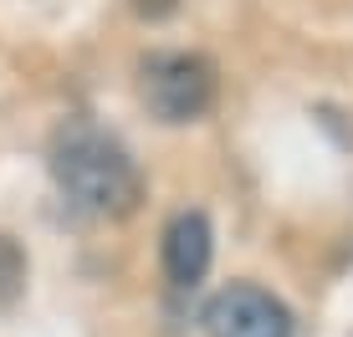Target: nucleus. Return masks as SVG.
I'll return each mask as SVG.
<instances>
[{"mask_svg":"<svg viewBox=\"0 0 353 337\" xmlns=\"http://www.w3.org/2000/svg\"><path fill=\"white\" fill-rule=\"evenodd\" d=\"M52 174L82 210L123 220L143 199V174L128 159V149L113 133L92 123V118H67L52 133Z\"/></svg>","mask_w":353,"mask_h":337,"instance_id":"nucleus-1","label":"nucleus"},{"mask_svg":"<svg viewBox=\"0 0 353 337\" xmlns=\"http://www.w3.org/2000/svg\"><path fill=\"white\" fill-rule=\"evenodd\" d=\"M143 102L159 123H194L215 102V62L200 52H154L139 67Z\"/></svg>","mask_w":353,"mask_h":337,"instance_id":"nucleus-2","label":"nucleus"},{"mask_svg":"<svg viewBox=\"0 0 353 337\" xmlns=\"http://www.w3.org/2000/svg\"><path fill=\"white\" fill-rule=\"evenodd\" d=\"M210 337H292V312L282 296H272L266 286L230 281L205 302L200 312Z\"/></svg>","mask_w":353,"mask_h":337,"instance_id":"nucleus-3","label":"nucleus"},{"mask_svg":"<svg viewBox=\"0 0 353 337\" xmlns=\"http://www.w3.org/2000/svg\"><path fill=\"white\" fill-rule=\"evenodd\" d=\"M164 276L174 286H194L205 271H210V256H215V235H210V220L200 210H179L174 220L164 225Z\"/></svg>","mask_w":353,"mask_h":337,"instance_id":"nucleus-4","label":"nucleus"},{"mask_svg":"<svg viewBox=\"0 0 353 337\" xmlns=\"http://www.w3.org/2000/svg\"><path fill=\"white\" fill-rule=\"evenodd\" d=\"M21 292H26V250L16 235L0 230V307H10Z\"/></svg>","mask_w":353,"mask_h":337,"instance_id":"nucleus-5","label":"nucleus"},{"mask_svg":"<svg viewBox=\"0 0 353 337\" xmlns=\"http://www.w3.org/2000/svg\"><path fill=\"white\" fill-rule=\"evenodd\" d=\"M128 6L139 10L143 21H169V16L179 10V0H128Z\"/></svg>","mask_w":353,"mask_h":337,"instance_id":"nucleus-6","label":"nucleus"}]
</instances>
